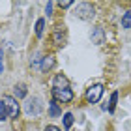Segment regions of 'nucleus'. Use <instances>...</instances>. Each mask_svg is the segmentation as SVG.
Listing matches in <instances>:
<instances>
[{"instance_id":"20","label":"nucleus","mask_w":131,"mask_h":131,"mask_svg":"<svg viewBox=\"0 0 131 131\" xmlns=\"http://www.w3.org/2000/svg\"><path fill=\"white\" fill-rule=\"evenodd\" d=\"M4 71V64H2V54H0V73Z\"/></svg>"},{"instance_id":"17","label":"nucleus","mask_w":131,"mask_h":131,"mask_svg":"<svg viewBox=\"0 0 131 131\" xmlns=\"http://www.w3.org/2000/svg\"><path fill=\"white\" fill-rule=\"evenodd\" d=\"M58 6H60L62 9H66V8H69V6H73V2H71V0H60Z\"/></svg>"},{"instance_id":"18","label":"nucleus","mask_w":131,"mask_h":131,"mask_svg":"<svg viewBox=\"0 0 131 131\" xmlns=\"http://www.w3.org/2000/svg\"><path fill=\"white\" fill-rule=\"evenodd\" d=\"M45 131H62V129H60V127H56V126H47Z\"/></svg>"},{"instance_id":"9","label":"nucleus","mask_w":131,"mask_h":131,"mask_svg":"<svg viewBox=\"0 0 131 131\" xmlns=\"http://www.w3.org/2000/svg\"><path fill=\"white\" fill-rule=\"evenodd\" d=\"M54 58L52 56H45L43 60H41V71H51L52 68H54Z\"/></svg>"},{"instance_id":"16","label":"nucleus","mask_w":131,"mask_h":131,"mask_svg":"<svg viewBox=\"0 0 131 131\" xmlns=\"http://www.w3.org/2000/svg\"><path fill=\"white\" fill-rule=\"evenodd\" d=\"M6 118H9V116H8V111H6L4 103L0 101V122H2V120H6Z\"/></svg>"},{"instance_id":"3","label":"nucleus","mask_w":131,"mask_h":131,"mask_svg":"<svg viewBox=\"0 0 131 131\" xmlns=\"http://www.w3.org/2000/svg\"><path fill=\"white\" fill-rule=\"evenodd\" d=\"M103 96V84H94L86 90V101L88 103H97Z\"/></svg>"},{"instance_id":"5","label":"nucleus","mask_w":131,"mask_h":131,"mask_svg":"<svg viewBox=\"0 0 131 131\" xmlns=\"http://www.w3.org/2000/svg\"><path fill=\"white\" fill-rule=\"evenodd\" d=\"M41 109H43V107H41L39 97H32V99H28V101H26V107H25L26 114H39Z\"/></svg>"},{"instance_id":"4","label":"nucleus","mask_w":131,"mask_h":131,"mask_svg":"<svg viewBox=\"0 0 131 131\" xmlns=\"http://www.w3.org/2000/svg\"><path fill=\"white\" fill-rule=\"evenodd\" d=\"M52 96H54V101H60V103H69L73 99V92L69 88H52Z\"/></svg>"},{"instance_id":"12","label":"nucleus","mask_w":131,"mask_h":131,"mask_svg":"<svg viewBox=\"0 0 131 131\" xmlns=\"http://www.w3.org/2000/svg\"><path fill=\"white\" fill-rule=\"evenodd\" d=\"M122 28H131V9L126 11L122 17Z\"/></svg>"},{"instance_id":"15","label":"nucleus","mask_w":131,"mask_h":131,"mask_svg":"<svg viewBox=\"0 0 131 131\" xmlns=\"http://www.w3.org/2000/svg\"><path fill=\"white\" fill-rule=\"evenodd\" d=\"M116 99H118V92H112V94H111V103H109V112L114 111V107H116Z\"/></svg>"},{"instance_id":"7","label":"nucleus","mask_w":131,"mask_h":131,"mask_svg":"<svg viewBox=\"0 0 131 131\" xmlns=\"http://www.w3.org/2000/svg\"><path fill=\"white\" fill-rule=\"evenodd\" d=\"M92 41L96 45H101L105 41V34H103V28H99V26H96V28H92Z\"/></svg>"},{"instance_id":"8","label":"nucleus","mask_w":131,"mask_h":131,"mask_svg":"<svg viewBox=\"0 0 131 131\" xmlns=\"http://www.w3.org/2000/svg\"><path fill=\"white\" fill-rule=\"evenodd\" d=\"M64 39H66V30L62 26H58L54 30V34H52V41H54L56 45H64Z\"/></svg>"},{"instance_id":"6","label":"nucleus","mask_w":131,"mask_h":131,"mask_svg":"<svg viewBox=\"0 0 131 131\" xmlns=\"http://www.w3.org/2000/svg\"><path fill=\"white\" fill-rule=\"evenodd\" d=\"M69 84V81H68V77L66 75H62V73H58V75H54V79H52V88H69L68 86Z\"/></svg>"},{"instance_id":"13","label":"nucleus","mask_w":131,"mask_h":131,"mask_svg":"<svg viewBox=\"0 0 131 131\" xmlns=\"http://www.w3.org/2000/svg\"><path fill=\"white\" fill-rule=\"evenodd\" d=\"M43 28H45V19H38V23H36V36L38 38L43 36Z\"/></svg>"},{"instance_id":"11","label":"nucleus","mask_w":131,"mask_h":131,"mask_svg":"<svg viewBox=\"0 0 131 131\" xmlns=\"http://www.w3.org/2000/svg\"><path fill=\"white\" fill-rule=\"evenodd\" d=\"M13 90H15V96L19 97V99H21V97H26V94H28V92H26V86H25V84H17V86L13 88Z\"/></svg>"},{"instance_id":"2","label":"nucleus","mask_w":131,"mask_h":131,"mask_svg":"<svg viewBox=\"0 0 131 131\" xmlns=\"http://www.w3.org/2000/svg\"><path fill=\"white\" fill-rule=\"evenodd\" d=\"M4 103V107H6V111H8V116L9 118H17L19 116V103H17V99L15 97H11V96H4L2 99H0Z\"/></svg>"},{"instance_id":"10","label":"nucleus","mask_w":131,"mask_h":131,"mask_svg":"<svg viewBox=\"0 0 131 131\" xmlns=\"http://www.w3.org/2000/svg\"><path fill=\"white\" fill-rule=\"evenodd\" d=\"M49 112H51V116H60V114H62L60 107H58V101H51V105H49Z\"/></svg>"},{"instance_id":"14","label":"nucleus","mask_w":131,"mask_h":131,"mask_svg":"<svg viewBox=\"0 0 131 131\" xmlns=\"http://www.w3.org/2000/svg\"><path fill=\"white\" fill-rule=\"evenodd\" d=\"M71 126H73V114H71V112H66L64 114V127L69 129Z\"/></svg>"},{"instance_id":"19","label":"nucleus","mask_w":131,"mask_h":131,"mask_svg":"<svg viewBox=\"0 0 131 131\" xmlns=\"http://www.w3.org/2000/svg\"><path fill=\"white\" fill-rule=\"evenodd\" d=\"M51 9H52V2H47V15H51Z\"/></svg>"},{"instance_id":"1","label":"nucleus","mask_w":131,"mask_h":131,"mask_svg":"<svg viewBox=\"0 0 131 131\" xmlns=\"http://www.w3.org/2000/svg\"><path fill=\"white\" fill-rule=\"evenodd\" d=\"M75 15L82 21H90L96 15V9H94V6L90 2H81V4H77V13Z\"/></svg>"}]
</instances>
